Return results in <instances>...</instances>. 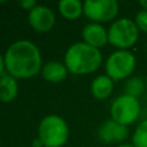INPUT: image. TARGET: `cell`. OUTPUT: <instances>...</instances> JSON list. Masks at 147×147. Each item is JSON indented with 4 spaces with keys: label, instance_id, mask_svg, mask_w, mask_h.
<instances>
[{
    "label": "cell",
    "instance_id": "cell-1",
    "mask_svg": "<svg viewBox=\"0 0 147 147\" xmlns=\"http://www.w3.org/2000/svg\"><path fill=\"white\" fill-rule=\"evenodd\" d=\"M6 72L16 79L37 76L44 65L38 46L31 40L21 39L8 46L3 54Z\"/></svg>",
    "mask_w": 147,
    "mask_h": 147
},
{
    "label": "cell",
    "instance_id": "cell-2",
    "mask_svg": "<svg viewBox=\"0 0 147 147\" xmlns=\"http://www.w3.org/2000/svg\"><path fill=\"white\" fill-rule=\"evenodd\" d=\"M63 63L69 74L77 76L88 75L99 69L102 63V54L100 49L84 41H78L68 47L63 57Z\"/></svg>",
    "mask_w": 147,
    "mask_h": 147
},
{
    "label": "cell",
    "instance_id": "cell-3",
    "mask_svg": "<svg viewBox=\"0 0 147 147\" xmlns=\"http://www.w3.org/2000/svg\"><path fill=\"white\" fill-rule=\"evenodd\" d=\"M37 137L41 140L44 147H62L68 141L69 126L61 116L46 115L39 122Z\"/></svg>",
    "mask_w": 147,
    "mask_h": 147
},
{
    "label": "cell",
    "instance_id": "cell-4",
    "mask_svg": "<svg viewBox=\"0 0 147 147\" xmlns=\"http://www.w3.org/2000/svg\"><path fill=\"white\" fill-rule=\"evenodd\" d=\"M139 37V29L134 21L123 17L111 23L108 29V42L118 49L132 47Z\"/></svg>",
    "mask_w": 147,
    "mask_h": 147
},
{
    "label": "cell",
    "instance_id": "cell-5",
    "mask_svg": "<svg viewBox=\"0 0 147 147\" xmlns=\"http://www.w3.org/2000/svg\"><path fill=\"white\" fill-rule=\"evenodd\" d=\"M136 68V57L127 49H117L106 60V75L113 80L127 78Z\"/></svg>",
    "mask_w": 147,
    "mask_h": 147
},
{
    "label": "cell",
    "instance_id": "cell-6",
    "mask_svg": "<svg viewBox=\"0 0 147 147\" xmlns=\"http://www.w3.org/2000/svg\"><path fill=\"white\" fill-rule=\"evenodd\" d=\"M140 115V103L137 98L127 94L117 96L110 106L111 119L127 126L136 122Z\"/></svg>",
    "mask_w": 147,
    "mask_h": 147
},
{
    "label": "cell",
    "instance_id": "cell-7",
    "mask_svg": "<svg viewBox=\"0 0 147 147\" xmlns=\"http://www.w3.org/2000/svg\"><path fill=\"white\" fill-rule=\"evenodd\" d=\"M84 15L94 23L114 20L118 14V2L115 0H86L83 3Z\"/></svg>",
    "mask_w": 147,
    "mask_h": 147
},
{
    "label": "cell",
    "instance_id": "cell-8",
    "mask_svg": "<svg viewBox=\"0 0 147 147\" xmlns=\"http://www.w3.org/2000/svg\"><path fill=\"white\" fill-rule=\"evenodd\" d=\"M28 21L30 26L40 33L51 31L56 22L54 11L44 5H37L28 14Z\"/></svg>",
    "mask_w": 147,
    "mask_h": 147
},
{
    "label": "cell",
    "instance_id": "cell-9",
    "mask_svg": "<svg viewBox=\"0 0 147 147\" xmlns=\"http://www.w3.org/2000/svg\"><path fill=\"white\" fill-rule=\"evenodd\" d=\"M98 136L100 140L107 144H114V142H122L124 141L127 136H129V130L126 126L113 121V119H107L103 122L99 130H98Z\"/></svg>",
    "mask_w": 147,
    "mask_h": 147
},
{
    "label": "cell",
    "instance_id": "cell-10",
    "mask_svg": "<svg viewBox=\"0 0 147 147\" xmlns=\"http://www.w3.org/2000/svg\"><path fill=\"white\" fill-rule=\"evenodd\" d=\"M82 38L85 44L100 49L108 44V30L100 23L91 22L83 28Z\"/></svg>",
    "mask_w": 147,
    "mask_h": 147
},
{
    "label": "cell",
    "instance_id": "cell-11",
    "mask_svg": "<svg viewBox=\"0 0 147 147\" xmlns=\"http://www.w3.org/2000/svg\"><path fill=\"white\" fill-rule=\"evenodd\" d=\"M40 74L46 82L52 83V84H57V83L63 82L67 78L69 71L63 62L48 61L44 63Z\"/></svg>",
    "mask_w": 147,
    "mask_h": 147
},
{
    "label": "cell",
    "instance_id": "cell-12",
    "mask_svg": "<svg viewBox=\"0 0 147 147\" xmlns=\"http://www.w3.org/2000/svg\"><path fill=\"white\" fill-rule=\"evenodd\" d=\"M18 83L13 76L5 72L0 76V102L9 103L14 101L18 94Z\"/></svg>",
    "mask_w": 147,
    "mask_h": 147
},
{
    "label": "cell",
    "instance_id": "cell-13",
    "mask_svg": "<svg viewBox=\"0 0 147 147\" xmlns=\"http://www.w3.org/2000/svg\"><path fill=\"white\" fill-rule=\"evenodd\" d=\"M114 90V80L107 75L96 76L91 83V93L98 100L107 99Z\"/></svg>",
    "mask_w": 147,
    "mask_h": 147
},
{
    "label": "cell",
    "instance_id": "cell-14",
    "mask_svg": "<svg viewBox=\"0 0 147 147\" xmlns=\"http://www.w3.org/2000/svg\"><path fill=\"white\" fill-rule=\"evenodd\" d=\"M79 0H61L57 3L59 13L68 21H75L84 14V7Z\"/></svg>",
    "mask_w": 147,
    "mask_h": 147
},
{
    "label": "cell",
    "instance_id": "cell-15",
    "mask_svg": "<svg viewBox=\"0 0 147 147\" xmlns=\"http://www.w3.org/2000/svg\"><path fill=\"white\" fill-rule=\"evenodd\" d=\"M146 87V82H144L140 77H131L126 80L124 85V94L131 95L133 98H139L140 95L144 94Z\"/></svg>",
    "mask_w": 147,
    "mask_h": 147
},
{
    "label": "cell",
    "instance_id": "cell-16",
    "mask_svg": "<svg viewBox=\"0 0 147 147\" xmlns=\"http://www.w3.org/2000/svg\"><path fill=\"white\" fill-rule=\"evenodd\" d=\"M132 145L134 147H147V119L139 123L132 136Z\"/></svg>",
    "mask_w": 147,
    "mask_h": 147
},
{
    "label": "cell",
    "instance_id": "cell-17",
    "mask_svg": "<svg viewBox=\"0 0 147 147\" xmlns=\"http://www.w3.org/2000/svg\"><path fill=\"white\" fill-rule=\"evenodd\" d=\"M134 23L137 24L139 30L147 33V10L142 9L139 13H137L136 18H134Z\"/></svg>",
    "mask_w": 147,
    "mask_h": 147
},
{
    "label": "cell",
    "instance_id": "cell-18",
    "mask_svg": "<svg viewBox=\"0 0 147 147\" xmlns=\"http://www.w3.org/2000/svg\"><path fill=\"white\" fill-rule=\"evenodd\" d=\"M18 5L21 6L22 9L30 11L37 6V2L34 0H21V1H18Z\"/></svg>",
    "mask_w": 147,
    "mask_h": 147
},
{
    "label": "cell",
    "instance_id": "cell-19",
    "mask_svg": "<svg viewBox=\"0 0 147 147\" xmlns=\"http://www.w3.org/2000/svg\"><path fill=\"white\" fill-rule=\"evenodd\" d=\"M6 72V68H5V59L3 55L0 54V76H2Z\"/></svg>",
    "mask_w": 147,
    "mask_h": 147
},
{
    "label": "cell",
    "instance_id": "cell-20",
    "mask_svg": "<svg viewBox=\"0 0 147 147\" xmlns=\"http://www.w3.org/2000/svg\"><path fill=\"white\" fill-rule=\"evenodd\" d=\"M32 147H44V144L41 142V140L37 137L32 140Z\"/></svg>",
    "mask_w": 147,
    "mask_h": 147
},
{
    "label": "cell",
    "instance_id": "cell-21",
    "mask_svg": "<svg viewBox=\"0 0 147 147\" xmlns=\"http://www.w3.org/2000/svg\"><path fill=\"white\" fill-rule=\"evenodd\" d=\"M139 3H140V6H142V8L145 10H147V0H141V1H139Z\"/></svg>",
    "mask_w": 147,
    "mask_h": 147
},
{
    "label": "cell",
    "instance_id": "cell-22",
    "mask_svg": "<svg viewBox=\"0 0 147 147\" xmlns=\"http://www.w3.org/2000/svg\"><path fill=\"white\" fill-rule=\"evenodd\" d=\"M117 147H134L132 144H121V145H118Z\"/></svg>",
    "mask_w": 147,
    "mask_h": 147
},
{
    "label": "cell",
    "instance_id": "cell-23",
    "mask_svg": "<svg viewBox=\"0 0 147 147\" xmlns=\"http://www.w3.org/2000/svg\"><path fill=\"white\" fill-rule=\"evenodd\" d=\"M146 87H147V78H146Z\"/></svg>",
    "mask_w": 147,
    "mask_h": 147
}]
</instances>
